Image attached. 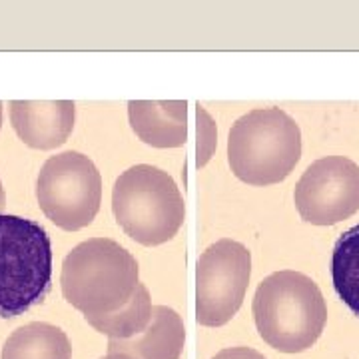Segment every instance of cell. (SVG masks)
<instances>
[{
  "mask_svg": "<svg viewBox=\"0 0 359 359\" xmlns=\"http://www.w3.org/2000/svg\"><path fill=\"white\" fill-rule=\"evenodd\" d=\"M60 283L66 302L102 334L134 302L142 285L140 268L136 257L118 242L92 238L65 257Z\"/></svg>",
  "mask_w": 359,
  "mask_h": 359,
  "instance_id": "obj_1",
  "label": "cell"
},
{
  "mask_svg": "<svg viewBox=\"0 0 359 359\" xmlns=\"http://www.w3.org/2000/svg\"><path fill=\"white\" fill-rule=\"evenodd\" d=\"M252 313L262 339L282 353H302L320 339L327 306L318 283L283 269L257 285Z\"/></svg>",
  "mask_w": 359,
  "mask_h": 359,
  "instance_id": "obj_2",
  "label": "cell"
},
{
  "mask_svg": "<svg viewBox=\"0 0 359 359\" xmlns=\"http://www.w3.org/2000/svg\"><path fill=\"white\" fill-rule=\"evenodd\" d=\"M302 158V130L280 108H257L236 120L228 136V162L250 186L287 178Z\"/></svg>",
  "mask_w": 359,
  "mask_h": 359,
  "instance_id": "obj_3",
  "label": "cell"
},
{
  "mask_svg": "<svg viewBox=\"0 0 359 359\" xmlns=\"http://www.w3.org/2000/svg\"><path fill=\"white\" fill-rule=\"evenodd\" d=\"M116 222L134 242H170L184 224L186 204L174 178L156 166L138 164L122 172L112 188Z\"/></svg>",
  "mask_w": 359,
  "mask_h": 359,
  "instance_id": "obj_4",
  "label": "cell"
},
{
  "mask_svg": "<svg viewBox=\"0 0 359 359\" xmlns=\"http://www.w3.org/2000/svg\"><path fill=\"white\" fill-rule=\"evenodd\" d=\"M50 283V236L34 219L0 214V318H18L34 308Z\"/></svg>",
  "mask_w": 359,
  "mask_h": 359,
  "instance_id": "obj_5",
  "label": "cell"
},
{
  "mask_svg": "<svg viewBox=\"0 0 359 359\" xmlns=\"http://www.w3.org/2000/svg\"><path fill=\"white\" fill-rule=\"evenodd\" d=\"M36 198L44 216L66 231L86 228L102 202V176L88 156L62 152L40 168Z\"/></svg>",
  "mask_w": 359,
  "mask_h": 359,
  "instance_id": "obj_6",
  "label": "cell"
},
{
  "mask_svg": "<svg viewBox=\"0 0 359 359\" xmlns=\"http://www.w3.org/2000/svg\"><path fill=\"white\" fill-rule=\"evenodd\" d=\"M252 276V254L244 244L219 240L212 244L196 266V321L219 327L244 304Z\"/></svg>",
  "mask_w": 359,
  "mask_h": 359,
  "instance_id": "obj_7",
  "label": "cell"
},
{
  "mask_svg": "<svg viewBox=\"0 0 359 359\" xmlns=\"http://www.w3.org/2000/svg\"><path fill=\"white\" fill-rule=\"evenodd\" d=\"M294 202L302 219L335 226L359 212V166L346 156L316 160L299 178Z\"/></svg>",
  "mask_w": 359,
  "mask_h": 359,
  "instance_id": "obj_8",
  "label": "cell"
},
{
  "mask_svg": "<svg viewBox=\"0 0 359 359\" xmlns=\"http://www.w3.org/2000/svg\"><path fill=\"white\" fill-rule=\"evenodd\" d=\"M76 104L72 100H14L11 122L18 138L34 150L62 146L74 130Z\"/></svg>",
  "mask_w": 359,
  "mask_h": 359,
  "instance_id": "obj_9",
  "label": "cell"
},
{
  "mask_svg": "<svg viewBox=\"0 0 359 359\" xmlns=\"http://www.w3.org/2000/svg\"><path fill=\"white\" fill-rule=\"evenodd\" d=\"M130 126L154 148H180L188 140L186 100H130Z\"/></svg>",
  "mask_w": 359,
  "mask_h": 359,
  "instance_id": "obj_10",
  "label": "cell"
},
{
  "mask_svg": "<svg viewBox=\"0 0 359 359\" xmlns=\"http://www.w3.org/2000/svg\"><path fill=\"white\" fill-rule=\"evenodd\" d=\"M186 346L184 321L172 308L154 306L148 327L130 339H108V353L134 359H180Z\"/></svg>",
  "mask_w": 359,
  "mask_h": 359,
  "instance_id": "obj_11",
  "label": "cell"
},
{
  "mask_svg": "<svg viewBox=\"0 0 359 359\" xmlns=\"http://www.w3.org/2000/svg\"><path fill=\"white\" fill-rule=\"evenodd\" d=\"M68 335L50 323L32 321L11 334L2 347V359H70Z\"/></svg>",
  "mask_w": 359,
  "mask_h": 359,
  "instance_id": "obj_12",
  "label": "cell"
},
{
  "mask_svg": "<svg viewBox=\"0 0 359 359\" xmlns=\"http://www.w3.org/2000/svg\"><path fill=\"white\" fill-rule=\"evenodd\" d=\"M332 282L339 299L359 318V224L344 231L335 242Z\"/></svg>",
  "mask_w": 359,
  "mask_h": 359,
  "instance_id": "obj_13",
  "label": "cell"
},
{
  "mask_svg": "<svg viewBox=\"0 0 359 359\" xmlns=\"http://www.w3.org/2000/svg\"><path fill=\"white\" fill-rule=\"evenodd\" d=\"M212 359H266L259 351L252 349V347H228V349H222L218 355H214Z\"/></svg>",
  "mask_w": 359,
  "mask_h": 359,
  "instance_id": "obj_14",
  "label": "cell"
},
{
  "mask_svg": "<svg viewBox=\"0 0 359 359\" xmlns=\"http://www.w3.org/2000/svg\"><path fill=\"white\" fill-rule=\"evenodd\" d=\"M6 205V194H4V188H2V182H0V214Z\"/></svg>",
  "mask_w": 359,
  "mask_h": 359,
  "instance_id": "obj_15",
  "label": "cell"
},
{
  "mask_svg": "<svg viewBox=\"0 0 359 359\" xmlns=\"http://www.w3.org/2000/svg\"><path fill=\"white\" fill-rule=\"evenodd\" d=\"M100 359H134V358H130V355H124V353H108L106 358H100Z\"/></svg>",
  "mask_w": 359,
  "mask_h": 359,
  "instance_id": "obj_16",
  "label": "cell"
},
{
  "mask_svg": "<svg viewBox=\"0 0 359 359\" xmlns=\"http://www.w3.org/2000/svg\"><path fill=\"white\" fill-rule=\"evenodd\" d=\"M0 128H2V102H0Z\"/></svg>",
  "mask_w": 359,
  "mask_h": 359,
  "instance_id": "obj_17",
  "label": "cell"
}]
</instances>
